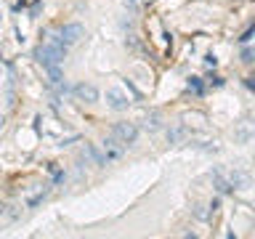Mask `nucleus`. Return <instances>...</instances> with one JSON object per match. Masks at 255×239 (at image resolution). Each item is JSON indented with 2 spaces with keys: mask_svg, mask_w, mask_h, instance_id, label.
<instances>
[{
  "mask_svg": "<svg viewBox=\"0 0 255 239\" xmlns=\"http://www.w3.org/2000/svg\"><path fill=\"white\" fill-rule=\"evenodd\" d=\"M64 48H59V45H40L37 51H35V59L43 64V67H56V64H61L64 61Z\"/></svg>",
  "mask_w": 255,
  "mask_h": 239,
  "instance_id": "f257e3e1",
  "label": "nucleus"
},
{
  "mask_svg": "<svg viewBox=\"0 0 255 239\" xmlns=\"http://www.w3.org/2000/svg\"><path fill=\"white\" fill-rule=\"evenodd\" d=\"M112 135H115L123 146H130V143L138 138V127H135L133 122H117L115 130H112Z\"/></svg>",
  "mask_w": 255,
  "mask_h": 239,
  "instance_id": "f03ea898",
  "label": "nucleus"
},
{
  "mask_svg": "<svg viewBox=\"0 0 255 239\" xmlns=\"http://www.w3.org/2000/svg\"><path fill=\"white\" fill-rule=\"evenodd\" d=\"M83 35H85V29H83V24H77V21L64 24V27L59 29V37H61V43H64V45H75Z\"/></svg>",
  "mask_w": 255,
  "mask_h": 239,
  "instance_id": "7ed1b4c3",
  "label": "nucleus"
},
{
  "mask_svg": "<svg viewBox=\"0 0 255 239\" xmlns=\"http://www.w3.org/2000/svg\"><path fill=\"white\" fill-rule=\"evenodd\" d=\"M107 104H109V109L123 112V109H128L130 99H128V93L123 91V88H109V91H107Z\"/></svg>",
  "mask_w": 255,
  "mask_h": 239,
  "instance_id": "20e7f679",
  "label": "nucleus"
},
{
  "mask_svg": "<svg viewBox=\"0 0 255 239\" xmlns=\"http://www.w3.org/2000/svg\"><path fill=\"white\" fill-rule=\"evenodd\" d=\"M210 178H213V186L218 189L221 194H231V191H234V189H231V183H229V175L223 173L221 167H213V170H210Z\"/></svg>",
  "mask_w": 255,
  "mask_h": 239,
  "instance_id": "39448f33",
  "label": "nucleus"
},
{
  "mask_svg": "<svg viewBox=\"0 0 255 239\" xmlns=\"http://www.w3.org/2000/svg\"><path fill=\"white\" fill-rule=\"evenodd\" d=\"M75 96H77V101H85V104H96V101H99V91H96V85H85V83L75 85Z\"/></svg>",
  "mask_w": 255,
  "mask_h": 239,
  "instance_id": "423d86ee",
  "label": "nucleus"
},
{
  "mask_svg": "<svg viewBox=\"0 0 255 239\" xmlns=\"http://www.w3.org/2000/svg\"><path fill=\"white\" fill-rule=\"evenodd\" d=\"M253 135H255V130H253V122H250V120H242V122L237 125V130H234V138H237L239 143H250Z\"/></svg>",
  "mask_w": 255,
  "mask_h": 239,
  "instance_id": "0eeeda50",
  "label": "nucleus"
},
{
  "mask_svg": "<svg viewBox=\"0 0 255 239\" xmlns=\"http://www.w3.org/2000/svg\"><path fill=\"white\" fill-rule=\"evenodd\" d=\"M141 127H143L146 133L159 130V127H162V115H159V112H149V115L141 120Z\"/></svg>",
  "mask_w": 255,
  "mask_h": 239,
  "instance_id": "6e6552de",
  "label": "nucleus"
},
{
  "mask_svg": "<svg viewBox=\"0 0 255 239\" xmlns=\"http://www.w3.org/2000/svg\"><path fill=\"white\" fill-rule=\"evenodd\" d=\"M117 138L115 135H109V138H104V151H107V162L109 159H117L120 154H123V146H117Z\"/></svg>",
  "mask_w": 255,
  "mask_h": 239,
  "instance_id": "1a4fd4ad",
  "label": "nucleus"
},
{
  "mask_svg": "<svg viewBox=\"0 0 255 239\" xmlns=\"http://www.w3.org/2000/svg\"><path fill=\"white\" fill-rule=\"evenodd\" d=\"M229 183H231V189H250V175L242 170H234L229 175Z\"/></svg>",
  "mask_w": 255,
  "mask_h": 239,
  "instance_id": "9d476101",
  "label": "nucleus"
},
{
  "mask_svg": "<svg viewBox=\"0 0 255 239\" xmlns=\"http://www.w3.org/2000/svg\"><path fill=\"white\" fill-rule=\"evenodd\" d=\"M45 69H48V83L51 85H61L64 83V75H61L59 64H56V67H45Z\"/></svg>",
  "mask_w": 255,
  "mask_h": 239,
  "instance_id": "9b49d317",
  "label": "nucleus"
},
{
  "mask_svg": "<svg viewBox=\"0 0 255 239\" xmlns=\"http://www.w3.org/2000/svg\"><path fill=\"white\" fill-rule=\"evenodd\" d=\"M183 133H186V127H173V130H167V141L170 143H178L183 138Z\"/></svg>",
  "mask_w": 255,
  "mask_h": 239,
  "instance_id": "f8f14e48",
  "label": "nucleus"
},
{
  "mask_svg": "<svg viewBox=\"0 0 255 239\" xmlns=\"http://www.w3.org/2000/svg\"><path fill=\"white\" fill-rule=\"evenodd\" d=\"M242 61H245V64H253V61H255L253 48H245V51H242Z\"/></svg>",
  "mask_w": 255,
  "mask_h": 239,
  "instance_id": "ddd939ff",
  "label": "nucleus"
},
{
  "mask_svg": "<svg viewBox=\"0 0 255 239\" xmlns=\"http://www.w3.org/2000/svg\"><path fill=\"white\" fill-rule=\"evenodd\" d=\"M194 215H197V218H207V215H210V213H207V210H202V205H194Z\"/></svg>",
  "mask_w": 255,
  "mask_h": 239,
  "instance_id": "4468645a",
  "label": "nucleus"
},
{
  "mask_svg": "<svg viewBox=\"0 0 255 239\" xmlns=\"http://www.w3.org/2000/svg\"><path fill=\"white\" fill-rule=\"evenodd\" d=\"M250 37H253V27H247V29H245V35L239 37V40H242V43H247V40H250Z\"/></svg>",
  "mask_w": 255,
  "mask_h": 239,
  "instance_id": "2eb2a0df",
  "label": "nucleus"
},
{
  "mask_svg": "<svg viewBox=\"0 0 255 239\" xmlns=\"http://www.w3.org/2000/svg\"><path fill=\"white\" fill-rule=\"evenodd\" d=\"M191 88H194V91H199V88H202V85H199V80L197 77H191V83H189Z\"/></svg>",
  "mask_w": 255,
  "mask_h": 239,
  "instance_id": "dca6fc26",
  "label": "nucleus"
},
{
  "mask_svg": "<svg viewBox=\"0 0 255 239\" xmlns=\"http://www.w3.org/2000/svg\"><path fill=\"white\" fill-rule=\"evenodd\" d=\"M3 125H5V117H3V115H0V127H3Z\"/></svg>",
  "mask_w": 255,
  "mask_h": 239,
  "instance_id": "f3484780",
  "label": "nucleus"
},
{
  "mask_svg": "<svg viewBox=\"0 0 255 239\" xmlns=\"http://www.w3.org/2000/svg\"><path fill=\"white\" fill-rule=\"evenodd\" d=\"M0 213H3V205H0Z\"/></svg>",
  "mask_w": 255,
  "mask_h": 239,
  "instance_id": "a211bd4d",
  "label": "nucleus"
},
{
  "mask_svg": "<svg viewBox=\"0 0 255 239\" xmlns=\"http://www.w3.org/2000/svg\"><path fill=\"white\" fill-rule=\"evenodd\" d=\"M143 3H151V0H143Z\"/></svg>",
  "mask_w": 255,
  "mask_h": 239,
  "instance_id": "6ab92c4d",
  "label": "nucleus"
}]
</instances>
